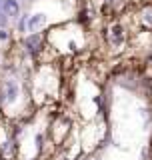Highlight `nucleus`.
I'll list each match as a JSON object with an SVG mask.
<instances>
[{"mask_svg":"<svg viewBox=\"0 0 152 160\" xmlns=\"http://www.w3.org/2000/svg\"><path fill=\"white\" fill-rule=\"evenodd\" d=\"M44 22H46V16H44V14H32L26 22V30L28 32H36L38 28L44 26Z\"/></svg>","mask_w":152,"mask_h":160,"instance_id":"2","label":"nucleus"},{"mask_svg":"<svg viewBox=\"0 0 152 160\" xmlns=\"http://www.w3.org/2000/svg\"><path fill=\"white\" fill-rule=\"evenodd\" d=\"M6 24V14L2 12V0H0V26H4Z\"/></svg>","mask_w":152,"mask_h":160,"instance_id":"6","label":"nucleus"},{"mask_svg":"<svg viewBox=\"0 0 152 160\" xmlns=\"http://www.w3.org/2000/svg\"><path fill=\"white\" fill-rule=\"evenodd\" d=\"M4 90H6V100L8 102H14L18 96V84L14 82V80H8L6 86H4Z\"/></svg>","mask_w":152,"mask_h":160,"instance_id":"4","label":"nucleus"},{"mask_svg":"<svg viewBox=\"0 0 152 160\" xmlns=\"http://www.w3.org/2000/svg\"><path fill=\"white\" fill-rule=\"evenodd\" d=\"M2 12L10 18H16L20 12V4L18 0H2Z\"/></svg>","mask_w":152,"mask_h":160,"instance_id":"1","label":"nucleus"},{"mask_svg":"<svg viewBox=\"0 0 152 160\" xmlns=\"http://www.w3.org/2000/svg\"><path fill=\"white\" fill-rule=\"evenodd\" d=\"M40 42H42V40H40V36H38V34H30V36L26 38V48H28L32 54H36V52H38V46H40Z\"/></svg>","mask_w":152,"mask_h":160,"instance_id":"5","label":"nucleus"},{"mask_svg":"<svg viewBox=\"0 0 152 160\" xmlns=\"http://www.w3.org/2000/svg\"><path fill=\"white\" fill-rule=\"evenodd\" d=\"M124 40V30L120 24H116V26H112V30H110V42H112V46H120Z\"/></svg>","mask_w":152,"mask_h":160,"instance_id":"3","label":"nucleus"}]
</instances>
